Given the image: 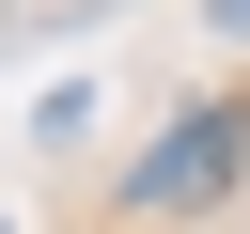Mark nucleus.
<instances>
[{
  "label": "nucleus",
  "instance_id": "f257e3e1",
  "mask_svg": "<svg viewBox=\"0 0 250 234\" xmlns=\"http://www.w3.org/2000/svg\"><path fill=\"white\" fill-rule=\"evenodd\" d=\"M234 156H250V125H234V109H188V125L125 172V203H141V218H188L203 187H234Z\"/></svg>",
  "mask_w": 250,
  "mask_h": 234
}]
</instances>
